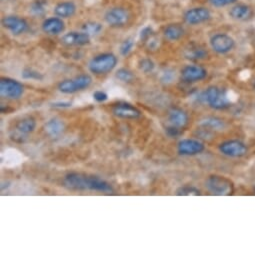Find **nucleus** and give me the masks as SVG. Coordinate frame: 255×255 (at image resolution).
Returning <instances> with one entry per match:
<instances>
[{
  "label": "nucleus",
  "mask_w": 255,
  "mask_h": 255,
  "mask_svg": "<svg viewBox=\"0 0 255 255\" xmlns=\"http://www.w3.org/2000/svg\"><path fill=\"white\" fill-rule=\"evenodd\" d=\"M200 98L206 102L211 108L216 110H224L230 106V99L225 90L217 87H208L200 96Z\"/></svg>",
  "instance_id": "f257e3e1"
},
{
  "label": "nucleus",
  "mask_w": 255,
  "mask_h": 255,
  "mask_svg": "<svg viewBox=\"0 0 255 255\" xmlns=\"http://www.w3.org/2000/svg\"><path fill=\"white\" fill-rule=\"evenodd\" d=\"M207 190L213 195L226 196L233 194L234 185L232 181L221 175H211L205 181Z\"/></svg>",
  "instance_id": "f03ea898"
},
{
  "label": "nucleus",
  "mask_w": 255,
  "mask_h": 255,
  "mask_svg": "<svg viewBox=\"0 0 255 255\" xmlns=\"http://www.w3.org/2000/svg\"><path fill=\"white\" fill-rule=\"evenodd\" d=\"M118 59L112 53H102L93 57L89 62V70L96 74L102 75L112 71L117 65Z\"/></svg>",
  "instance_id": "7ed1b4c3"
},
{
  "label": "nucleus",
  "mask_w": 255,
  "mask_h": 255,
  "mask_svg": "<svg viewBox=\"0 0 255 255\" xmlns=\"http://www.w3.org/2000/svg\"><path fill=\"white\" fill-rule=\"evenodd\" d=\"M92 83V78L88 74H81L71 79H65L58 84V89L60 92L65 94L75 93L86 89Z\"/></svg>",
  "instance_id": "20e7f679"
},
{
  "label": "nucleus",
  "mask_w": 255,
  "mask_h": 255,
  "mask_svg": "<svg viewBox=\"0 0 255 255\" xmlns=\"http://www.w3.org/2000/svg\"><path fill=\"white\" fill-rule=\"evenodd\" d=\"M130 14L128 10L123 7H113L106 11L104 14V20L105 22L115 28H120L125 26L129 22Z\"/></svg>",
  "instance_id": "39448f33"
},
{
  "label": "nucleus",
  "mask_w": 255,
  "mask_h": 255,
  "mask_svg": "<svg viewBox=\"0 0 255 255\" xmlns=\"http://www.w3.org/2000/svg\"><path fill=\"white\" fill-rule=\"evenodd\" d=\"M23 92L24 87L19 81L7 77L0 79V93H1V96L10 99H17L23 94Z\"/></svg>",
  "instance_id": "423d86ee"
},
{
  "label": "nucleus",
  "mask_w": 255,
  "mask_h": 255,
  "mask_svg": "<svg viewBox=\"0 0 255 255\" xmlns=\"http://www.w3.org/2000/svg\"><path fill=\"white\" fill-rule=\"evenodd\" d=\"M219 151L227 156L232 158L243 157L248 152V147L245 143L239 140H227L222 142L219 145Z\"/></svg>",
  "instance_id": "0eeeda50"
},
{
  "label": "nucleus",
  "mask_w": 255,
  "mask_h": 255,
  "mask_svg": "<svg viewBox=\"0 0 255 255\" xmlns=\"http://www.w3.org/2000/svg\"><path fill=\"white\" fill-rule=\"evenodd\" d=\"M234 40L227 34L218 33L211 37L210 46L216 53L225 54L231 51L234 47Z\"/></svg>",
  "instance_id": "6e6552de"
},
{
  "label": "nucleus",
  "mask_w": 255,
  "mask_h": 255,
  "mask_svg": "<svg viewBox=\"0 0 255 255\" xmlns=\"http://www.w3.org/2000/svg\"><path fill=\"white\" fill-rule=\"evenodd\" d=\"M204 149H205L204 143L198 139H193V138L182 139L181 141H179L177 146L178 153L183 156L197 155L202 153Z\"/></svg>",
  "instance_id": "1a4fd4ad"
},
{
  "label": "nucleus",
  "mask_w": 255,
  "mask_h": 255,
  "mask_svg": "<svg viewBox=\"0 0 255 255\" xmlns=\"http://www.w3.org/2000/svg\"><path fill=\"white\" fill-rule=\"evenodd\" d=\"M2 26L10 31L13 35H20L28 29L27 21L16 15H8L2 18Z\"/></svg>",
  "instance_id": "9d476101"
},
{
  "label": "nucleus",
  "mask_w": 255,
  "mask_h": 255,
  "mask_svg": "<svg viewBox=\"0 0 255 255\" xmlns=\"http://www.w3.org/2000/svg\"><path fill=\"white\" fill-rule=\"evenodd\" d=\"M206 76V69L200 65H187L181 70V78L184 82L187 83L201 81Z\"/></svg>",
  "instance_id": "9b49d317"
},
{
  "label": "nucleus",
  "mask_w": 255,
  "mask_h": 255,
  "mask_svg": "<svg viewBox=\"0 0 255 255\" xmlns=\"http://www.w3.org/2000/svg\"><path fill=\"white\" fill-rule=\"evenodd\" d=\"M210 11L205 7H194L184 13V21L190 25H197L210 18Z\"/></svg>",
  "instance_id": "f8f14e48"
},
{
  "label": "nucleus",
  "mask_w": 255,
  "mask_h": 255,
  "mask_svg": "<svg viewBox=\"0 0 255 255\" xmlns=\"http://www.w3.org/2000/svg\"><path fill=\"white\" fill-rule=\"evenodd\" d=\"M90 36L84 31H71L64 34L61 38V42L66 46H83L89 43Z\"/></svg>",
  "instance_id": "ddd939ff"
},
{
  "label": "nucleus",
  "mask_w": 255,
  "mask_h": 255,
  "mask_svg": "<svg viewBox=\"0 0 255 255\" xmlns=\"http://www.w3.org/2000/svg\"><path fill=\"white\" fill-rule=\"evenodd\" d=\"M112 111L115 116L124 119H137L141 116V112L138 108L127 102L117 103L113 107Z\"/></svg>",
  "instance_id": "4468645a"
},
{
  "label": "nucleus",
  "mask_w": 255,
  "mask_h": 255,
  "mask_svg": "<svg viewBox=\"0 0 255 255\" xmlns=\"http://www.w3.org/2000/svg\"><path fill=\"white\" fill-rule=\"evenodd\" d=\"M94 190L104 193H110L113 191L112 186L105 180L97 176H88L86 175L85 179V190Z\"/></svg>",
  "instance_id": "2eb2a0df"
},
{
  "label": "nucleus",
  "mask_w": 255,
  "mask_h": 255,
  "mask_svg": "<svg viewBox=\"0 0 255 255\" xmlns=\"http://www.w3.org/2000/svg\"><path fill=\"white\" fill-rule=\"evenodd\" d=\"M42 30L49 35H58L65 30V23L60 17H49L42 23Z\"/></svg>",
  "instance_id": "dca6fc26"
},
{
  "label": "nucleus",
  "mask_w": 255,
  "mask_h": 255,
  "mask_svg": "<svg viewBox=\"0 0 255 255\" xmlns=\"http://www.w3.org/2000/svg\"><path fill=\"white\" fill-rule=\"evenodd\" d=\"M85 178L86 175L77 172H71L64 176L63 184L68 189L85 190Z\"/></svg>",
  "instance_id": "f3484780"
},
{
  "label": "nucleus",
  "mask_w": 255,
  "mask_h": 255,
  "mask_svg": "<svg viewBox=\"0 0 255 255\" xmlns=\"http://www.w3.org/2000/svg\"><path fill=\"white\" fill-rule=\"evenodd\" d=\"M168 120L170 125H173L179 129H183L184 127L188 124V114L180 109V108H173L169 111Z\"/></svg>",
  "instance_id": "a211bd4d"
},
{
  "label": "nucleus",
  "mask_w": 255,
  "mask_h": 255,
  "mask_svg": "<svg viewBox=\"0 0 255 255\" xmlns=\"http://www.w3.org/2000/svg\"><path fill=\"white\" fill-rule=\"evenodd\" d=\"M36 127V121L33 117H24L20 121L17 122L15 126V133L21 137L24 135H28L29 133L33 132Z\"/></svg>",
  "instance_id": "6ab92c4d"
},
{
  "label": "nucleus",
  "mask_w": 255,
  "mask_h": 255,
  "mask_svg": "<svg viewBox=\"0 0 255 255\" xmlns=\"http://www.w3.org/2000/svg\"><path fill=\"white\" fill-rule=\"evenodd\" d=\"M229 15L234 19V20H238V21H245L247 19H249L252 16V9L243 3H238L236 5H234L230 11H229Z\"/></svg>",
  "instance_id": "aec40b11"
},
{
  "label": "nucleus",
  "mask_w": 255,
  "mask_h": 255,
  "mask_svg": "<svg viewBox=\"0 0 255 255\" xmlns=\"http://www.w3.org/2000/svg\"><path fill=\"white\" fill-rule=\"evenodd\" d=\"M200 126H202L203 128L207 131L213 130V131H221L224 129L225 127V123L222 119L218 118V117H206L204 119H202L199 123Z\"/></svg>",
  "instance_id": "412c9836"
},
{
  "label": "nucleus",
  "mask_w": 255,
  "mask_h": 255,
  "mask_svg": "<svg viewBox=\"0 0 255 255\" xmlns=\"http://www.w3.org/2000/svg\"><path fill=\"white\" fill-rule=\"evenodd\" d=\"M184 28L178 23L169 24L163 29L164 37L169 41H177L184 35Z\"/></svg>",
  "instance_id": "4be33fe9"
},
{
  "label": "nucleus",
  "mask_w": 255,
  "mask_h": 255,
  "mask_svg": "<svg viewBox=\"0 0 255 255\" xmlns=\"http://www.w3.org/2000/svg\"><path fill=\"white\" fill-rule=\"evenodd\" d=\"M76 12V5L72 1H64L58 3L54 7V13L60 18L72 17Z\"/></svg>",
  "instance_id": "5701e85b"
},
{
  "label": "nucleus",
  "mask_w": 255,
  "mask_h": 255,
  "mask_svg": "<svg viewBox=\"0 0 255 255\" xmlns=\"http://www.w3.org/2000/svg\"><path fill=\"white\" fill-rule=\"evenodd\" d=\"M64 127H65V125L62 120H60L58 118H51L46 122V124L44 126V130L49 136L56 137V136H59L63 132Z\"/></svg>",
  "instance_id": "b1692460"
},
{
  "label": "nucleus",
  "mask_w": 255,
  "mask_h": 255,
  "mask_svg": "<svg viewBox=\"0 0 255 255\" xmlns=\"http://www.w3.org/2000/svg\"><path fill=\"white\" fill-rule=\"evenodd\" d=\"M22 154L15 149H7L2 153V163L7 167H13L22 162Z\"/></svg>",
  "instance_id": "393cba45"
},
{
  "label": "nucleus",
  "mask_w": 255,
  "mask_h": 255,
  "mask_svg": "<svg viewBox=\"0 0 255 255\" xmlns=\"http://www.w3.org/2000/svg\"><path fill=\"white\" fill-rule=\"evenodd\" d=\"M184 56L185 58L193 61L197 60H202L206 58L207 56V51L203 47L199 45H190L188 48L185 49L184 51Z\"/></svg>",
  "instance_id": "a878e982"
},
{
  "label": "nucleus",
  "mask_w": 255,
  "mask_h": 255,
  "mask_svg": "<svg viewBox=\"0 0 255 255\" xmlns=\"http://www.w3.org/2000/svg\"><path fill=\"white\" fill-rule=\"evenodd\" d=\"M102 29H103L102 25L96 21L86 22V23H84L82 26V31L87 33L89 36H94V35L99 34Z\"/></svg>",
  "instance_id": "bb28decb"
},
{
  "label": "nucleus",
  "mask_w": 255,
  "mask_h": 255,
  "mask_svg": "<svg viewBox=\"0 0 255 255\" xmlns=\"http://www.w3.org/2000/svg\"><path fill=\"white\" fill-rule=\"evenodd\" d=\"M176 195H178V196H198V195H200V190L194 186L185 185V186L179 187L176 190Z\"/></svg>",
  "instance_id": "cd10ccee"
},
{
  "label": "nucleus",
  "mask_w": 255,
  "mask_h": 255,
  "mask_svg": "<svg viewBox=\"0 0 255 255\" xmlns=\"http://www.w3.org/2000/svg\"><path fill=\"white\" fill-rule=\"evenodd\" d=\"M116 78L122 82L125 83H129L134 79V75L133 73L126 68H120L118 69V71L116 72Z\"/></svg>",
  "instance_id": "c85d7f7f"
},
{
  "label": "nucleus",
  "mask_w": 255,
  "mask_h": 255,
  "mask_svg": "<svg viewBox=\"0 0 255 255\" xmlns=\"http://www.w3.org/2000/svg\"><path fill=\"white\" fill-rule=\"evenodd\" d=\"M133 47H134V41L131 38L125 39L121 43V45H120V53H121V55H123V56L128 55L132 51Z\"/></svg>",
  "instance_id": "c756f323"
},
{
  "label": "nucleus",
  "mask_w": 255,
  "mask_h": 255,
  "mask_svg": "<svg viewBox=\"0 0 255 255\" xmlns=\"http://www.w3.org/2000/svg\"><path fill=\"white\" fill-rule=\"evenodd\" d=\"M138 66H139V69L144 72V73H150L154 70V67H155V64L154 62L149 59V58H143L139 61L138 63Z\"/></svg>",
  "instance_id": "7c9ffc66"
},
{
  "label": "nucleus",
  "mask_w": 255,
  "mask_h": 255,
  "mask_svg": "<svg viewBox=\"0 0 255 255\" xmlns=\"http://www.w3.org/2000/svg\"><path fill=\"white\" fill-rule=\"evenodd\" d=\"M22 77L25 79H30V80H41L43 78L39 72L33 70V69H25L22 72Z\"/></svg>",
  "instance_id": "2f4dec72"
},
{
  "label": "nucleus",
  "mask_w": 255,
  "mask_h": 255,
  "mask_svg": "<svg viewBox=\"0 0 255 255\" xmlns=\"http://www.w3.org/2000/svg\"><path fill=\"white\" fill-rule=\"evenodd\" d=\"M166 133H167V135H168L169 137L175 138V137H178V136L182 133V131H181V129L177 128V127L169 124V125L166 127Z\"/></svg>",
  "instance_id": "473e14b6"
},
{
  "label": "nucleus",
  "mask_w": 255,
  "mask_h": 255,
  "mask_svg": "<svg viewBox=\"0 0 255 255\" xmlns=\"http://www.w3.org/2000/svg\"><path fill=\"white\" fill-rule=\"evenodd\" d=\"M236 0H209V2L215 7H223L229 4H232Z\"/></svg>",
  "instance_id": "72a5a7b5"
},
{
  "label": "nucleus",
  "mask_w": 255,
  "mask_h": 255,
  "mask_svg": "<svg viewBox=\"0 0 255 255\" xmlns=\"http://www.w3.org/2000/svg\"><path fill=\"white\" fill-rule=\"evenodd\" d=\"M93 98L97 102H104L108 99V95H107V93H105L102 90H97L93 93Z\"/></svg>",
  "instance_id": "f704fd0d"
},
{
  "label": "nucleus",
  "mask_w": 255,
  "mask_h": 255,
  "mask_svg": "<svg viewBox=\"0 0 255 255\" xmlns=\"http://www.w3.org/2000/svg\"><path fill=\"white\" fill-rule=\"evenodd\" d=\"M152 33H153V30L151 27H149V26L145 27L140 32V39L143 41H146L152 36Z\"/></svg>",
  "instance_id": "c9c22d12"
},
{
  "label": "nucleus",
  "mask_w": 255,
  "mask_h": 255,
  "mask_svg": "<svg viewBox=\"0 0 255 255\" xmlns=\"http://www.w3.org/2000/svg\"><path fill=\"white\" fill-rule=\"evenodd\" d=\"M52 106L55 108H68L71 106V102L69 101H55L52 103Z\"/></svg>",
  "instance_id": "e433bc0d"
},
{
  "label": "nucleus",
  "mask_w": 255,
  "mask_h": 255,
  "mask_svg": "<svg viewBox=\"0 0 255 255\" xmlns=\"http://www.w3.org/2000/svg\"><path fill=\"white\" fill-rule=\"evenodd\" d=\"M172 79H173V72H169V71H166L165 73H163L161 77V80L163 82H171Z\"/></svg>",
  "instance_id": "4c0bfd02"
},
{
  "label": "nucleus",
  "mask_w": 255,
  "mask_h": 255,
  "mask_svg": "<svg viewBox=\"0 0 255 255\" xmlns=\"http://www.w3.org/2000/svg\"><path fill=\"white\" fill-rule=\"evenodd\" d=\"M253 87L255 88V80H254V82H253Z\"/></svg>",
  "instance_id": "58836bf2"
}]
</instances>
